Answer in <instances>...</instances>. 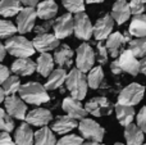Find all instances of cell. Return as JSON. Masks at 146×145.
<instances>
[{
    "label": "cell",
    "mask_w": 146,
    "mask_h": 145,
    "mask_svg": "<svg viewBox=\"0 0 146 145\" xmlns=\"http://www.w3.org/2000/svg\"><path fill=\"white\" fill-rule=\"evenodd\" d=\"M46 90L48 89L38 82H27L25 85H21L18 92L26 103L32 105H40L42 103L49 102V94Z\"/></svg>",
    "instance_id": "cell-1"
},
{
    "label": "cell",
    "mask_w": 146,
    "mask_h": 145,
    "mask_svg": "<svg viewBox=\"0 0 146 145\" xmlns=\"http://www.w3.org/2000/svg\"><path fill=\"white\" fill-rule=\"evenodd\" d=\"M7 51L17 58H28L36 51L32 41H28L25 36H10L5 41Z\"/></svg>",
    "instance_id": "cell-2"
},
{
    "label": "cell",
    "mask_w": 146,
    "mask_h": 145,
    "mask_svg": "<svg viewBox=\"0 0 146 145\" xmlns=\"http://www.w3.org/2000/svg\"><path fill=\"white\" fill-rule=\"evenodd\" d=\"M66 84L67 89L71 91V95L76 99L82 100L87 94L88 81L87 77L85 76V72H82L81 69H72L67 76Z\"/></svg>",
    "instance_id": "cell-3"
},
{
    "label": "cell",
    "mask_w": 146,
    "mask_h": 145,
    "mask_svg": "<svg viewBox=\"0 0 146 145\" xmlns=\"http://www.w3.org/2000/svg\"><path fill=\"white\" fill-rule=\"evenodd\" d=\"M78 128L83 138L88 140L87 144H99L100 141H103L105 130L95 121L90 118H83L78 125Z\"/></svg>",
    "instance_id": "cell-4"
},
{
    "label": "cell",
    "mask_w": 146,
    "mask_h": 145,
    "mask_svg": "<svg viewBox=\"0 0 146 145\" xmlns=\"http://www.w3.org/2000/svg\"><path fill=\"white\" fill-rule=\"evenodd\" d=\"M145 94V87L140 84H129L121 91L118 96V103L126 105H136L142 100Z\"/></svg>",
    "instance_id": "cell-5"
},
{
    "label": "cell",
    "mask_w": 146,
    "mask_h": 145,
    "mask_svg": "<svg viewBox=\"0 0 146 145\" xmlns=\"http://www.w3.org/2000/svg\"><path fill=\"white\" fill-rule=\"evenodd\" d=\"M96 61V55L91 46L88 44L83 43L78 46L77 49V68L81 69L82 72H88L94 67V63Z\"/></svg>",
    "instance_id": "cell-6"
},
{
    "label": "cell",
    "mask_w": 146,
    "mask_h": 145,
    "mask_svg": "<svg viewBox=\"0 0 146 145\" xmlns=\"http://www.w3.org/2000/svg\"><path fill=\"white\" fill-rule=\"evenodd\" d=\"M37 10L35 7H26L18 13L17 17V27L18 32L21 33H27L32 31L33 26H35L36 18H37Z\"/></svg>",
    "instance_id": "cell-7"
},
{
    "label": "cell",
    "mask_w": 146,
    "mask_h": 145,
    "mask_svg": "<svg viewBox=\"0 0 146 145\" xmlns=\"http://www.w3.org/2000/svg\"><path fill=\"white\" fill-rule=\"evenodd\" d=\"M87 113L95 116V117H103V116H109L113 110V105L106 98L98 96L92 98L90 102L86 103L85 105Z\"/></svg>",
    "instance_id": "cell-8"
},
{
    "label": "cell",
    "mask_w": 146,
    "mask_h": 145,
    "mask_svg": "<svg viewBox=\"0 0 146 145\" xmlns=\"http://www.w3.org/2000/svg\"><path fill=\"white\" fill-rule=\"evenodd\" d=\"M74 33L77 39L88 40L94 35V26L91 25L90 18L83 12L76 13L74 15Z\"/></svg>",
    "instance_id": "cell-9"
},
{
    "label": "cell",
    "mask_w": 146,
    "mask_h": 145,
    "mask_svg": "<svg viewBox=\"0 0 146 145\" xmlns=\"http://www.w3.org/2000/svg\"><path fill=\"white\" fill-rule=\"evenodd\" d=\"M5 108H7L8 113L12 116L13 118L17 120H26L27 116V105L26 102L22 98H18L15 95H8L4 100Z\"/></svg>",
    "instance_id": "cell-10"
},
{
    "label": "cell",
    "mask_w": 146,
    "mask_h": 145,
    "mask_svg": "<svg viewBox=\"0 0 146 145\" xmlns=\"http://www.w3.org/2000/svg\"><path fill=\"white\" fill-rule=\"evenodd\" d=\"M117 62L122 68V71L126 72V73L132 74V76H136L140 73V62L137 61V57L132 53L131 49L122 51Z\"/></svg>",
    "instance_id": "cell-11"
},
{
    "label": "cell",
    "mask_w": 146,
    "mask_h": 145,
    "mask_svg": "<svg viewBox=\"0 0 146 145\" xmlns=\"http://www.w3.org/2000/svg\"><path fill=\"white\" fill-rule=\"evenodd\" d=\"M53 30L58 39H66L72 35V32H74V17L71 15V12L58 18L54 23Z\"/></svg>",
    "instance_id": "cell-12"
},
{
    "label": "cell",
    "mask_w": 146,
    "mask_h": 145,
    "mask_svg": "<svg viewBox=\"0 0 146 145\" xmlns=\"http://www.w3.org/2000/svg\"><path fill=\"white\" fill-rule=\"evenodd\" d=\"M59 40L60 39L56 37L55 33H40L33 39V45L35 49L40 53H48L50 50H54L59 46Z\"/></svg>",
    "instance_id": "cell-13"
},
{
    "label": "cell",
    "mask_w": 146,
    "mask_h": 145,
    "mask_svg": "<svg viewBox=\"0 0 146 145\" xmlns=\"http://www.w3.org/2000/svg\"><path fill=\"white\" fill-rule=\"evenodd\" d=\"M114 18L110 14H105L104 17L99 18L94 26V36L99 41H103L109 37V35L113 31Z\"/></svg>",
    "instance_id": "cell-14"
},
{
    "label": "cell",
    "mask_w": 146,
    "mask_h": 145,
    "mask_svg": "<svg viewBox=\"0 0 146 145\" xmlns=\"http://www.w3.org/2000/svg\"><path fill=\"white\" fill-rule=\"evenodd\" d=\"M129 31L124 35H122L121 32H114L111 35H109V37L106 39V48H108V51L110 53V55L113 58H117L119 55V53L122 51V48L123 45L129 41Z\"/></svg>",
    "instance_id": "cell-15"
},
{
    "label": "cell",
    "mask_w": 146,
    "mask_h": 145,
    "mask_svg": "<svg viewBox=\"0 0 146 145\" xmlns=\"http://www.w3.org/2000/svg\"><path fill=\"white\" fill-rule=\"evenodd\" d=\"M50 121H53V116H51V113L49 112L48 109H45V108H36V109H32L26 116V122H28L32 126H36V127L46 126Z\"/></svg>",
    "instance_id": "cell-16"
},
{
    "label": "cell",
    "mask_w": 146,
    "mask_h": 145,
    "mask_svg": "<svg viewBox=\"0 0 146 145\" xmlns=\"http://www.w3.org/2000/svg\"><path fill=\"white\" fill-rule=\"evenodd\" d=\"M63 109L67 112V114L76 118V120H83L87 114V110H86V108L82 107L81 100L73 96L66 98L63 100Z\"/></svg>",
    "instance_id": "cell-17"
},
{
    "label": "cell",
    "mask_w": 146,
    "mask_h": 145,
    "mask_svg": "<svg viewBox=\"0 0 146 145\" xmlns=\"http://www.w3.org/2000/svg\"><path fill=\"white\" fill-rule=\"evenodd\" d=\"M76 127H78L77 120L71 117V116H59L51 123V130L55 131L59 135L69 132Z\"/></svg>",
    "instance_id": "cell-18"
},
{
    "label": "cell",
    "mask_w": 146,
    "mask_h": 145,
    "mask_svg": "<svg viewBox=\"0 0 146 145\" xmlns=\"http://www.w3.org/2000/svg\"><path fill=\"white\" fill-rule=\"evenodd\" d=\"M132 12L129 8V3H127L126 0H117L114 3L113 9H111V17L118 25H123L124 22H127Z\"/></svg>",
    "instance_id": "cell-19"
},
{
    "label": "cell",
    "mask_w": 146,
    "mask_h": 145,
    "mask_svg": "<svg viewBox=\"0 0 146 145\" xmlns=\"http://www.w3.org/2000/svg\"><path fill=\"white\" fill-rule=\"evenodd\" d=\"M10 69L18 76H30L37 69V64L28 58H19L12 64Z\"/></svg>",
    "instance_id": "cell-20"
},
{
    "label": "cell",
    "mask_w": 146,
    "mask_h": 145,
    "mask_svg": "<svg viewBox=\"0 0 146 145\" xmlns=\"http://www.w3.org/2000/svg\"><path fill=\"white\" fill-rule=\"evenodd\" d=\"M14 143L21 145H31L35 143V135L30 127V123H22L14 132Z\"/></svg>",
    "instance_id": "cell-21"
},
{
    "label": "cell",
    "mask_w": 146,
    "mask_h": 145,
    "mask_svg": "<svg viewBox=\"0 0 146 145\" xmlns=\"http://www.w3.org/2000/svg\"><path fill=\"white\" fill-rule=\"evenodd\" d=\"M144 131L139 127V125L129 123L124 128V138L127 144L129 145H139L144 143Z\"/></svg>",
    "instance_id": "cell-22"
},
{
    "label": "cell",
    "mask_w": 146,
    "mask_h": 145,
    "mask_svg": "<svg viewBox=\"0 0 146 145\" xmlns=\"http://www.w3.org/2000/svg\"><path fill=\"white\" fill-rule=\"evenodd\" d=\"M115 114L117 118H118L119 123L122 126L126 127L127 125L132 123L135 118V109H133V105H126V104H118L115 105Z\"/></svg>",
    "instance_id": "cell-23"
},
{
    "label": "cell",
    "mask_w": 146,
    "mask_h": 145,
    "mask_svg": "<svg viewBox=\"0 0 146 145\" xmlns=\"http://www.w3.org/2000/svg\"><path fill=\"white\" fill-rule=\"evenodd\" d=\"M72 58H73V50L69 48L67 44H62L58 46L54 54V59L60 67H69L72 64Z\"/></svg>",
    "instance_id": "cell-24"
},
{
    "label": "cell",
    "mask_w": 146,
    "mask_h": 145,
    "mask_svg": "<svg viewBox=\"0 0 146 145\" xmlns=\"http://www.w3.org/2000/svg\"><path fill=\"white\" fill-rule=\"evenodd\" d=\"M129 33L136 37H146V14L133 15L129 25Z\"/></svg>",
    "instance_id": "cell-25"
},
{
    "label": "cell",
    "mask_w": 146,
    "mask_h": 145,
    "mask_svg": "<svg viewBox=\"0 0 146 145\" xmlns=\"http://www.w3.org/2000/svg\"><path fill=\"white\" fill-rule=\"evenodd\" d=\"M67 72L63 67H59L58 69H54L50 74L48 76V81L45 84V87L48 90H55L59 86L63 85V82L67 80Z\"/></svg>",
    "instance_id": "cell-26"
},
{
    "label": "cell",
    "mask_w": 146,
    "mask_h": 145,
    "mask_svg": "<svg viewBox=\"0 0 146 145\" xmlns=\"http://www.w3.org/2000/svg\"><path fill=\"white\" fill-rule=\"evenodd\" d=\"M37 15L41 19H53L58 13V5L54 0H45L37 4Z\"/></svg>",
    "instance_id": "cell-27"
},
{
    "label": "cell",
    "mask_w": 146,
    "mask_h": 145,
    "mask_svg": "<svg viewBox=\"0 0 146 145\" xmlns=\"http://www.w3.org/2000/svg\"><path fill=\"white\" fill-rule=\"evenodd\" d=\"M19 0H1L0 1V15L3 17H14L23 9Z\"/></svg>",
    "instance_id": "cell-28"
},
{
    "label": "cell",
    "mask_w": 146,
    "mask_h": 145,
    "mask_svg": "<svg viewBox=\"0 0 146 145\" xmlns=\"http://www.w3.org/2000/svg\"><path fill=\"white\" fill-rule=\"evenodd\" d=\"M36 64H37V69L36 71L42 77H48L54 71V59L49 53H41Z\"/></svg>",
    "instance_id": "cell-29"
},
{
    "label": "cell",
    "mask_w": 146,
    "mask_h": 145,
    "mask_svg": "<svg viewBox=\"0 0 146 145\" xmlns=\"http://www.w3.org/2000/svg\"><path fill=\"white\" fill-rule=\"evenodd\" d=\"M35 143L38 145H53V144H58V141H56V138L54 136L53 130H50L46 126H42L38 131H36Z\"/></svg>",
    "instance_id": "cell-30"
},
{
    "label": "cell",
    "mask_w": 146,
    "mask_h": 145,
    "mask_svg": "<svg viewBox=\"0 0 146 145\" xmlns=\"http://www.w3.org/2000/svg\"><path fill=\"white\" fill-rule=\"evenodd\" d=\"M87 81H88V86H90L91 89H99V87L105 86L103 68H101L100 66L95 67V68H91L90 73H88V76H87Z\"/></svg>",
    "instance_id": "cell-31"
},
{
    "label": "cell",
    "mask_w": 146,
    "mask_h": 145,
    "mask_svg": "<svg viewBox=\"0 0 146 145\" xmlns=\"http://www.w3.org/2000/svg\"><path fill=\"white\" fill-rule=\"evenodd\" d=\"M3 89L5 91V95H14L21 89V81L18 76H9L3 82Z\"/></svg>",
    "instance_id": "cell-32"
},
{
    "label": "cell",
    "mask_w": 146,
    "mask_h": 145,
    "mask_svg": "<svg viewBox=\"0 0 146 145\" xmlns=\"http://www.w3.org/2000/svg\"><path fill=\"white\" fill-rule=\"evenodd\" d=\"M129 49L137 58L146 57V37H139L129 41Z\"/></svg>",
    "instance_id": "cell-33"
},
{
    "label": "cell",
    "mask_w": 146,
    "mask_h": 145,
    "mask_svg": "<svg viewBox=\"0 0 146 145\" xmlns=\"http://www.w3.org/2000/svg\"><path fill=\"white\" fill-rule=\"evenodd\" d=\"M18 31V27L14 26L10 21L0 19V39H8Z\"/></svg>",
    "instance_id": "cell-34"
},
{
    "label": "cell",
    "mask_w": 146,
    "mask_h": 145,
    "mask_svg": "<svg viewBox=\"0 0 146 145\" xmlns=\"http://www.w3.org/2000/svg\"><path fill=\"white\" fill-rule=\"evenodd\" d=\"M13 128H14L13 117L0 108V131H8L9 132V131H13Z\"/></svg>",
    "instance_id": "cell-35"
},
{
    "label": "cell",
    "mask_w": 146,
    "mask_h": 145,
    "mask_svg": "<svg viewBox=\"0 0 146 145\" xmlns=\"http://www.w3.org/2000/svg\"><path fill=\"white\" fill-rule=\"evenodd\" d=\"M62 3L71 13H80L85 10V0H62Z\"/></svg>",
    "instance_id": "cell-36"
},
{
    "label": "cell",
    "mask_w": 146,
    "mask_h": 145,
    "mask_svg": "<svg viewBox=\"0 0 146 145\" xmlns=\"http://www.w3.org/2000/svg\"><path fill=\"white\" fill-rule=\"evenodd\" d=\"M108 48H106V45H104V44H101V41L98 44V46H96V61L99 62L100 64H105L106 62H108Z\"/></svg>",
    "instance_id": "cell-37"
},
{
    "label": "cell",
    "mask_w": 146,
    "mask_h": 145,
    "mask_svg": "<svg viewBox=\"0 0 146 145\" xmlns=\"http://www.w3.org/2000/svg\"><path fill=\"white\" fill-rule=\"evenodd\" d=\"M129 8L133 15L142 14L146 9V0H131L129 1Z\"/></svg>",
    "instance_id": "cell-38"
},
{
    "label": "cell",
    "mask_w": 146,
    "mask_h": 145,
    "mask_svg": "<svg viewBox=\"0 0 146 145\" xmlns=\"http://www.w3.org/2000/svg\"><path fill=\"white\" fill-rule=\"evenodd\" d=\"M82 143H83V138H80L77 135H67L58 141V144L60 145H80Z\"/></svg>",
    "instance_id": "cell-39"
},
{
    "label": "cell",
    "mask_w": 146,
    "mask_h": 145,
    "mask_svg": "<svg viewBox=\"0 0 146 145\" xmlns=\"http://www.w3.org/2000/svg\"><path fill=\"white\" fill-rule=\"evenodd\" d=\"M137 125L142 131L146 134V107H142L141 110L137 114Z\"/></svg>",
    "instance_id": "cell-40"
},
{
    "label": "cell",
    "mask_w": 146,
    "mask_h": 145,
    "mask_svg": "<svg viewBox=\"0 0 146 145\" xmlns=\"http://www.w3.org/2000/svg\"><path fill=\"white\" fill-rule=\"evenodd\" d=\"M54 23L55 22H54L53 19H46V22L44 23V25L36 27V30H35L36 33H37V35H40V33H48V31L54 27Z\"/></svg>",
    "instance_id": "cell-41"
},
{
    "label": "cell",
    "mask_w": 146,
    "mask_h": 145,
    "mask_svg": "<svg viewBox=\"0 0 146 145\" xmlns=\"http://www.w3.org/2000/svg\"><path fill=\"white\" fill-rule=\"evenodd\" d=\"M14 144V141L12 140V138L9 136L8 131L0 132V145H12Z\"/></svg>",
    "instance_id": "cell-42"
},
{
    "label": "cell",
    "mask_w": 146,
    "mask_h": 145,
    "mask_svg": "<svg viewBox=\"0 0 146 145\" xmlns=\"http://www.w3.org/2000/svg\"><path fill=\"white\" fill-rule=\"evenodd\" d=\"M9 77V69L5 66H1L0 64V85H3V82Z\"/></svg>",
    "instance_id": "cell-43"
},
{
    "label": "cell",
    "mask_w": 146,
    "mask_h": 145,
    "mask_svg": "<svg viewBox=\"0 0 146 145\" xmlns=\"http://www.w3.org/2000/svg\"><path fill=\"white\" fill-rule=\"evenodd\" d=\"M110 69H111V72H113L114 74H119L121 72H123V71H122V68L119 67V64H118V62H117V61L111 62V64H110Z\"/></svg>",
    "instance_id": "cell-44"
},
{
    "label": "cell",
    "mask_w": 146,
    "mask_h": 145,
    "mask_svg": "<svg viewBox=\"0 0 146 145\" xmlns=\"http://www.w3.org/2000/svg\"><path fill=\"white\" fill-rule=\"evenodd\" d=\"M19 1L26 7H36L38 4V0H19Z\"/></svg>",
    "instance_id": "cell-45"
},
{
    "label": "cell",
    "mask_w": 146,
    "mask_h": 145,
    "mask_svg": "<svg viewBox=\"0 0 146 145\" xmlns=\"http://www.w3.org/2000/svg\"><path fill=\"white\" fill-rule=\"evenodd\" d=\"M5 54H7V48H5V45H3L1 41H0V62L4 61Z\"/></svg>",
    "instance_id": "cell-46"
},
{
    "label": "cell",
    "mask_w": 146,
    "mask_h": 145,
    "mask_svg": "<svg viewBox=\"0 0 146 145\" xmlns=\"http://www.w3.org/2000/svg\"><path fill=\"white\" fill-rule=\"evenodd\" d=\"M140 72L146 74V57H144L141 59V62H140Z\"/></svg>",
    "instance_id": "cell-47"
},
{
    "label": "cell",
    "mask_w": 146,
    "mask_h": 145,
    "mask_svg": "<svg viewBox=\"0 0 146 145\" xmlns=\"http://www.w3.org/2000/svg\"><path fill=\"white\" fill-rule=\"evenodd\" d=\"M5 91H4V89H0V103H3L5 100Z\"/></svg>",
    "instance_id": "cell-48"
},
{
    "label": "cell",
    "mask_w": 146,
    "mask_h": 145,
    "mask_svg": "<svg viewBox=\"0 0 146 145\" xmlns=\"http://www.w3.org/2000/svg\"><path fill=\"white\" fill-rule=\"evenodd\" d=\"M85 1L88 4H95V3H103L104 0H85Z\"/></svg>",
    "instance_id": "cell-49"
}]
</instances>
